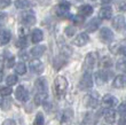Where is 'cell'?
Wrapping results in <instances>:
<instances>
[{
  "label": "cell",
  "mask_w": 126,
  "mask_h": 125,
  "mask_svg": "<svg viewBox=\"0 0 126 125\" xmlns=\"http://www.w3.org/2000/svg\"><path fill=\"white\" fill-rule=\"evenodd\" d=\"M119 53H120V54H122L123 56H125V57H126V46L120 47V48H119Z\"/></svg>",
  "instance_id": "obj_44"
},
{
  "label": "cell",
  "mask_w": 126,
  "mask_h": 125,
  "mask_svg": "<svg viewBox=\"0 0 126 125\" xmlns=\"http://www.w3.org/2000/svg\"><path fill=\"white\" fill-rule=\"evenodd\" d=\"M12 92H13V89H12V87H2V89H0V95L1 96H8L12 94Z\"/></svg>",
  "instance_id": "obj_34"
},
{
  "label": "cell",
  "mask_w": 126,
  "mask_h": 125,
  "mask_svg": "<svg viewBox=\"0 0 126 125\" xmlns=\"http://www.w3.org/2000/svg\"><path fill=\"white\" fill-rule=\"evenodd\" d=\"M88 40H90V37L87 33H80L78 36L76 37V39L73 40V44L76 45V46H85L87 43H88Z\"/></svg>",
  "instance_id": "obj_12"
},
{
  "label": "cell",
  "mask_w": 126,
  "mask_h": 125,
  "mask_svg": "<svg viewBox=\"0 0 126 125\" xmlns=\"http://www.w3.org/2000/svg\"><path fill=\"white\" fill-rule=\"evenodd\" d=\"M75 32H76V30H75L73 26H66L65 28V35L68 37H72L75 35Z\"/></svg>",
  "instance_id": "obj_36"
},
{
  "label": "cell",
  "mask_w": 126,
  "mask_h": 125,
  "mask_svg": "<svg viewBox=\"0 0 126 125\" xmlns=\"http://www.w3.org/2000/svg\"><path fill=\"white\" fill-rule=\"evenodd\" d=\"M125 83H126L125 76L119 75L115 78V80H113V83H112V86L115 87V89H122V87H124Z\"/></svg>",
  "instance_id": "obj_23"
},
{
  "label": "cell",
  "mask_w": 126,
  "mask_h": 125,
  "mask_svg": "<svg viewBox=\"0 0 126 125\" xmlns=\"http://www.w3.org/2000/svg\"><path fill=\"white\" fill-rule=\"evenodd\" d=\"M2 125H15V122L13 119H6V121H3Z\"/></svg>",
  "instance_id": "obj_43"
},
{
  "label": "cell",
  "mask_w": 126,
  "mask_h": 125,
  "mask_svg": "<svg viewBox=\"0 0 126 125\" xmlns=\"http://www.w3.org/2000/svg\"><path fill=\"white\" fill-rule=\"evenodd\" d=\"M100 24H101V20L100 18H97V17L92 18L86 26L87 32H95L96 30H97V28L100 26Z\"/></svg>",
  "instance_id": "obj_14"
},
{
  "label": "cell",
  "mask_w": 126,
  "mask_h": 125,
  "mask_svg": "<svg viewBox=\"0 0 126 125\" xmlns=\"http://www.w3.org/2000/svg\"><path fill=\"white\" fill-rule=\"evenodd\" d=\"M108 79H109L108 73H107V71H104V70H100V71H97V72L95 73V80L97 84H100V85L107 83Z\"/></svg>",
  "instance_id": "obj_16"
},
{
  "label": "cell",
  "mask_w": 126,
  "mask_h": 125,
  "mask_svg": "<svg viewBox=\"0 0 126 125\" xmlns=\"http://www.w3.org/2000/svg\"><path fill=\"white\" fill-rule=\"evenodd\" d=\"M20 37H25L27 36V31H25V29H23V28H21L20 29Z\"/></svg>",
  "instance_id": "obj_46"
},
{
  "label": "cell",
  "mask_w": 126,
  "mask_h": 125,
  "mask_svg": "<svg viewBox=\"0 0 126 125\" xmlns=\"http://www.w3.org/2000/svg\"><path fill=\"white\" fill-rule=\"evenodd\" d=\"M92 13H93V7L90 6V5H83V6L79 7V10H78V14H80L84 17L91 16Z\"/></svg>",
  "instance_id": "obj_18"
},
{
  "label": "cell",
  "mask_w": 126,
  "mask_h": 125,
  "mask_svg": "<svg viewBox=\"0 0 126 125\" xmlns=\"http://www.w3.org/2000/svg\"><path fill=\"white\" fill-rule=\"evenodd\" d=\"M97 59H99V54L96 52H91L88 53L85 57V62H84V68L86 71H91L95 67L96 62H97Z\"/></svg>",
  "instance_id": "obj_3"
},
{
  "label": "cell",
  "mask_w": 126,
  "mask_h": 125,
  "mask_svg": "<svg viewBox=\"0 0 126 125\" xmlns=\"http://www.w3.org/2000/svg\"><path fill=\"white\" fill-rule=\"evenodd\" d=\"M73 121V110L71 108H66L62 111V115L60 117L61 125H70Z\"/></svg>",
  "instance_id": "obj_5"
},
{
  "label": "cell",
  "mask_w": 126,
  "mask_h": 125,
  "mask_svg": "<svg viewBox=\"0 0 126 125\" xmlns=\"http://www.w3.org/2000/svg\"><path fill=\"white\" fill-rule=\"evenodd\" d=\"M46 51V46H43V45H38V46H34L32 50L30 51V54L33 57H40Z\"/></svg>",
  "instance_id": "obj_19"
},
{
  "label": "cell",
  "mask_w": 126,
  "mask_h": 125,
  "mask_svg": "<svg viewBox=\"0 0 126 125\" xmlns=\"http://www.w3.org/2000/svg\"><path fill=\"white\" fill-rule=\"evenodd\" d=\"M70 7H71V6H70L69 2H62V3H60V5L56 7V9H55V13H56L57 16L62 17V18L69 17Z\"/></svg>",
  "instance_id": "obj_6"
},
{
  "label": "cell",
  "mask_w": 126,
  "mask_h": 125,
  "mask_svg": "<svg viewBox=\"0 0 126 125\" xmlns=\"http://www.w3.org/2000/svg\"><path fill=\"white\" fill-rule=\"evenodd\" d=\"M10 38H12V33H10L9 30H1L0 31V46H3V45L8 44Z\"/></svg>",
  "instance_id": "obj_15"
},
{
  "label": "cell",
  "mask_w": 126,
  "mask_h": 125,
  "mask_svg": "<svg viewBox=\"0 0 126 125\" xmlns=\"http://www.w3.org/2000/svg\"><path fill=\"white\" fill-rule=\"evenodd\" d=\"M21 22L24 24V25H33L36 23V16L33 15L31 12H28V13L23 14L21 16Z\"/></svg>",
  "instance_id": "obj_11"
},
{
  "label": "cell",
  "mask_w": 126,
  "mask_h": 125,
  "mask_svg": "<svg viewBox=\"0 0 126 125\" xmlns=\"http://www.w3.org/2000/svg\"><path fill=\"white\" fill-rule=\"evenodd\" d=\"M118 9L122 10V12H126V2L125 1H122V2L118 3Z\"/></svg>",
  "instance_id": "obj_40"
},
{
  "label": "cell",
  "mask_w": 126,
  "mask_h": 125,
  "mask_svg": "<svg viewBox=\"0 0 126 125\" xmlns=\"http://www.w3.org/2000/svg\"><path fill=\"white\" fill-rule=\"evenodd\" d=\"M111 64H112L111 59H110V57H108V56H104V57L101 60V62H100L101 68H109V67H111Z\"/></svg>",
  "instance_id": "obj_29"
},
{
  "label": "cell",
  "mask_w": 126,
  "mask_h": 125,
  "mask_svg": "<svg viewBox=\"0 0 126 125\" xmlns=\"http://www.w3.org/2000/svg\"><path fill=\"white\" fill-rule=\"evenodd\" d=\"M47 98H48L47 92H39L36 96H34V103H36V106L45 105V102H46Z\"/></svg>",
  "instance_id": "obj_20"
},
{
  "label": "cell",
  "mask_w": 126,
  "mask_h": 125,
  "mask_svg": "<svg viewBox=\"0 0 126 125\" xmlns=\"http://www.w3.org/2000/svg\"><path fill=\"white\" fill-rule=\"evenodd\" d=\"M2 79H3V76H2V73L0 72V82H2Z\"/></svg>",
  "instance_id": "obj_48"
},
{
  "label": "cell",
  "mask_w": 126,
  "mask_h": 125,
  "mask_svg": "<svg viewBox=\"0 0 126 125\" xmlns=\"http://www.w3.org/2000/svg\"><path fill=\"white\" fill-rule=\"evenodd\" d=\"M72 21L75 22V24H77V25H81L83 22H84V16H81L80 14H78L77 16L72 17Z\"/></svg>",
  "instance_id": "obj_35"
},
{
  "label": "cell",
  "mask_w": 126,
  "mask_h": 125,
  "mask_svg": "<svg viewBox=\"0 0 126 125\" xmlns=\"http://www.w3.org/2000/svg\"><path fill=\"white\" fill-rule=\"evenodd\" d=\"M27 45H28V41L25 37H20V39L16 40V43H15V46L21 48V50H24V47H27Z\"/></svg>",
  "instance_id": "obj_28"
},
{
  "label": "cell",
  "mask_w": 126,
  "mask_h": 125,
  "mask_svg": "<svg viewBox=\"0 0 126 125\" xmlns=\"http://www.w3.org/2000/svg\"><path fill=\"white\" fill-rule=\"evenodd\" d=\"M45 123V118H44V115L41 112H38L36 116V119L33 122V125H44Z\"/></svg>",
  "instance_id": "obj_31"
},
{
  "label": "cell",
  "mask_w": 126,
  "mask_h": 125,
  "mask_svg": "<svg viewBox=\"0 0 126 125\" xmlns=\"http://www.w3.org/2000/svg\"><path fill=\"white\" fill-rule=\"evenodd\" d=\"M84 106L88 108H96L99 106V93L93 92L84 98Z\"/></svg>",
  "instance_id": "obj_4"
},
{
  "label": "cell",
  "mask_w": 126,
  "mask_h": 125,
  "mask_svg": "<svg viewBox=\"0 0 126 125\" xmlns=\"http://www.w3.org/2000/svg\"><path fill=\"white\" fill-rule=\"evenodd\" d=\"M31 38H32V41H33L34 44L40 43V41L43 40V38H44V33H43V31H41L40 29H34V30L32 31Z\"/></svg>",
  "instance_id": "obj_22"
},
{
  "label": "cell",
  "mask_w": 126,
  "mask_h": 125,
  "mask_svg": "<svg viewBox=\"0 0 126 125\" xmlns=\"http://www.w3.org/2000/svg\"><path fill=\"white\" fill-rule=\"evenodd\" d=\"M119 125H126V114H124L119 119Z\"/></svg>",
  "instance_id": "obj_42"
},
{
  "label": "cell",
  "mask_w": 126,
  "mask_h": 125,
  "mask_svg": "<svg viewBox=\"0 0 126 125\" xmlns=\"http://www.w3.org/2000/svg\"><path fill=\"white\" fill-rule=\"evenodd\" d=\"M99 37H100V39H101V41L107 43V44L111 43V41L113 40V33H112V31H111L110 29H108V28H102V29L100 30Z\"/></svg>",
  "instance_id": "obj_7"
},
{
  "label": "cell",
  "mask_w": 126,
  "mask_h": 125,
  "mask_svg": "<svg viewBox=\"0 0 126 125\" xmlns=\"http://www.w3.org/2000/svg\"><path fill=\"white\" fill-rule=\"evenodd\" d=\"M10 3H12L10 0H0V9L7 8L8 6H10Z\"/></svg>",
  "instance_id": "obj_37"
},
{
  "label": "cell",
  "mask_w": 126,
  "mask_h": 125,
  "mask_svg": "<svg viewBox=\"0 0 126 125\" xmlns=\"http://www.w3.org/2000/svg\"><path fill=\"white\" fill-rule=\"evenodd\" d=\"M117 103H118L117 98H115V96L111 95V94H107V95H104L102 98V105L104 106V107H107V108H112Z\"/></svg>",
  "instance_id": "obj_9"
},
{
  "label": "cell",
  "mask_w": 126,
  "mask_h": 125,
  "mask_svg": "<svg viewBox=\"0 0 126 125\" xmlns=\"http://www.w3.org/2000/svg\"><path fill=\"white\" fill-rule=\"evenodd\" d=\"M30 70L34 73H41L44 71V66L40 62V60L33 59L30 61Z\"/></svg>",
  "instance_id": "obj_10"
},
{
  "label": "cell",
  "mask_w": 126,
  "mask_h": 125,
  "mask_svg": "<svg viewBox=\"0 0 126 125\" xmlns=\"http://www.w3.org/2000/svg\"><path fill=\"white\" fill-rule=\"evenodd\" d=\"M15 72L17 75H24V73L27 72V67H25V63L24 62H18L15 64Z\"/></svg>",
  "instance_id": "obj_26"
},
{
  "label": "cell",
  "mask_w": 126,
  "mask_h": 125,
  "mask_svg": "<svg viewBox=\"0 0 126 125\" xmlns=\"http://www.w3.org/2000/svg\"><path fill=\"white\" fill-rule=\"evenodd\" d=\"M66 89H68V82H66V79L63 76L56 77L55 80H54V91H55V94H56L57 98H61V96L64 95Z\"/></svg>",
  "instance_id": "obj_1"
},
{
  "label": "cell",
  "mask_w": 126,
  "mask_h": 125,
  "mask_svg": "<svg viewBox=\"0 0 126 125\" xmlns=\"http://www.w3.org/2000/svg\"><path fill=\"white\" fill-rule=\"evenodd\" d=\"M6 18H7V15H6V14L2 13V12H0V26H1L3 23H5Z\"/></svg>",
  "instance_id": "obj_39"
},
{
  "label": "cell",
  "mask_w": 126,
  "mask_h": 125,
  "mask_svg": "<svg viewBox=\"0 0 126 125\" xmlns=\"http://www.w3.org/2000/svg\"><path fill=\"white\" fill-rule=\"evenodd\" d=\"M92 86H93V78H92L90 71H86V72L83 75V77L80 78L78 87H79V89H81V91H87V89H92Z\"/></svg>",
  "instance_id": "obj_2"
},
{
  "label": "cell",
  "mask_w": 126,
  "mask_h": 125,
  "mask_svg": "<svg viewBox=\"0 0 126 125\" xmlns=\"http://www.w3.org/2000/svg\"><path fill=\"white\" fill-rule=\"evenodd\" d=\"M14 61H15V59H14V57H10L9 61H8V63H7V67H8V68H12L13 64H14Z\"/></svg>",
  "instance_id": "obj_45"
},
{
  "label": "cell",
  "mask_w": 126,
  "mask_h": 125,
  "mask_svg": "<svg viewBox=\"0 0 126 125\" xmlns=\"http://www.w3.org/2000/svg\"><path fill=\"white\" fill-rule=\"evenodd\" d=\"M3 64H5V60H3V57L1 55H0V70H2L3 68Z\"/></svg>",
  "instance_id": "obj_47"
},
{
  "label": "cell",
  "mask_w": 126,
  "mask_h": 125,
  "mask_svg": "<svg viewBox=\"0 0 126 125\" xmlns=\"http://www.w3.org/2000/svg\"><path fill=\"white\" fill-rule=\"evenodd\" d=\"M17 80H18V78L15 75H9V76H7V78H6V84L8 86L15 85L17 83Z\"/></svg>",
  "instance_id": "obj_30"
},
{
  "label": "cell",
  "mask_w": 126,
  "mask_h": 125,
  "mask_svg": "<svg viewBox=\"0 0 126 125\" xmlns=\"http://www.w3.org/2000/svg\"><path fill=\"white\" fill-rule=\"evenodd\" d=\"M36 87L38 92H47V82L45 78H39L36 80Z\"/></svg>",
  "instance_id": "obj_24"
},
{
  "label": "cell",
  "mask_w": 126,
  "mask_h": 125,
  "mask_svg": "<svg viewBox=\"0 0 126 125\" xmlns=\"http://www.w3.org/2000/svg\"><path fill=\"white\" fill-rule=\"evenodd\" d=\"M103 116H104V119H106V122L109 123V124L113 123V122H115V119H116V112L113 111L111 108L106 109V110L103 111Z\"/></svg>",
  "instance_id": "obj_17"
},
{
  "label": "cell",
  "mask_w": 126,
  "mask_h": 125,
  "mask_svg": "<svg viewBox=\"0 0 126 125\" xmlns=\"http://www.w3.org/2000/svg\"><path fill=\"white\" fill-rule=\"evenodd\" d=\"M117 68L123 71V72H126V59H123V60H119L117 62Z\"/></svg>",
  "instance_id": "obj_32"
},
{
  "label": "cell",
  "mask_w": 126,
  "mask_h": 125,
  "mask_svg": "<svg viewBox=\"0 0 126 125\" xmlns=\"http://www.w3.org/2000/svg\"><path fill=\"white\" fill-rule=\"evenodd\" d=\"M66 63V59H64V57H61V56H56L55 59H54V68L56 70H59L60 68H62L64 64Z\"/></svg>",
  "instance_id": "obj_25"
},
{
  "label": "cell",
  "mask_w": 126,
  "mask_h": 125,
  "mask_svg": "<svg viewBox=\"0 0 126 125\" xmlns=\"http://www.w3.org/2000/svg\"><path fill=\"white\" fill-rule=\"evenodd\" d=\"M30 1L29 0H15V7L18 9H25L30 7Z\"/></svg>",
  "instance_id": "obj_27"
},
{
  "label": "cell",
  "mask_w": 126,
  "mask_h": 125,
  "mask_svg": "<svg viewBox=\"0 0 126 125\" xmlns=\"http://www.w3.org/2000/svg\"><path fill=\"white\" fill-rule=\"evenodd\" d=\"M15 98L18 101L25 102L29 99V92H28V89L24 86H18L16 89V91H15Z\"/></svg>",
  "instance_id": "obj_8"
},
{
  "label": "cell",
  "mask_w": 126,
  "mask_h": 125,
  "mask_svg": "<svg viewBox=\"0 0 126 125\" xmlns=\"http://www.w3.org/2000/svg\"><path fill=\"white\" fill-rule=\"evenodd\" d=\"M112 16V9L109 6H104L99 10V17L101 20H109Z\"/></svg>",
  "instance_id": "obj_13"
},
{
  "label": "cell",
  "mask_w": 126,
  "mask_h": 125,
  "mask_svg": "<svg viewBox=\"0 0 126 125\" xmlns=\"http://www.w3.org/2000/svg\"><path fill=\"white\" fill-rule=\"evenodd\" d=\"M10 107H12V100L8 99V98L1 102V108H2V110H9Z\"/></svg>",
  "instance_id": "obj_33"
},
{
  "label": "cell",
  "mask_w": 126,
  "mask_h": 125,
  "mask_svg": "<svg viewBox=\"0 0 126 125\" xmlns=\"http://www.w3.org/2000/svg\"><path fill=\"white\" fill-rule=\"evenodd\" d=\"M118 111L122 114V115H124V114H126V102H122L119 106H118Z\"/></svg>",
  "instance_id": "obj_38"
},
{
  "label": "cell",
  "mask_w": 126,
  "mask_h": 125,
  "mask_svg": "<svg viewBox=\"0 0 126 125\" xmlns=\"http://www.w3.org/2000/svg\"><path fill=\"white\" fill-rule=\"evenodd\" d=\"M18 55H20V57H22V59H24V60L28 57V54H27V52H25L24 50H21V52L18 53Z\"/></svg>",
  "instance_id": "obj_41"
},
{
  "label": "cell",
  "mask_w": 126,
  "mask_h": 125,
  "mask_svg": "<svg viewBox=\"0 0 126 125\" xmlns=\"http://www.w3.org/2000/svg\"><path fill=\"white\" fill-rule=\"evenodd\" d=\"M112 25H113V28H115L116 30H120V29H122V28L125 25V18H124V16L118 15V16L115 17V18H113V21H112Z\"/></svg>",
  "instance_id": "obj_21"
}]
</instances>
